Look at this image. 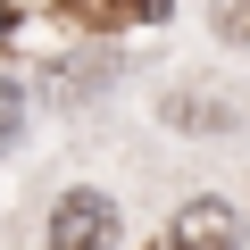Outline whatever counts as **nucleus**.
<instances>
[{
	"label": "nucleus",
	"instance_id": "1",
	"mask_svg": "<svg viewBox=\"0 0 250 250\" xmlns=\"http://www.w3.org/2000/svg\"><path fill=\"white\" fill-rule=\"evenodd\" d=\"M117 233H125V217H117L108 192H59V208H50V250H117Z\"/></svg>",
	"mask_w": 250,
	"mask_h": 250
},
{
	"label": "nucleus",
	"instance_id": "2",
	"mask_svg": "<svg viewBox=\"0 0 250 250\" xmlns=\"http://www.w3.org/2000/svg\"><path fill=\"white\" fill-rule=\"evenodd\" d=\"M167 250H242V217L217 192H200V200H184L167 217Z\"/></svg>",
	"mask_w": 250,
	"mask_h": 250
},
{
	"label": "nucleus",
	"instance_id": "3",
	"mask_svg": "<svg viewBox=\"0 0 250 250\" xmlns=\"http://www.w3.org/2000/svg\"><path fill=\"white\" fill-rule=\"evenodd\" d=\"M67 17H83V25H159L167 17V0H67Z\"/></svg>",
	"mask_w": 250,
	"mask_h": 250
},
{
	"label": "nucleus",
	"instance_id": "4",
	"mask_svg": "<svg viewBox=\"0 0 250 250\" xmlns=\"http://www.w3.org/2000/svg\"><path fill=\"white\" fill-rule=\"evenodd\" d=\"M17 134H25V92L0 83V150H17Z\"/></svg>",
	"mask_w": 250,
	"mask_h": 250
},
{
	"label": "nucleus",
	"instance_id": "5",
	"mask_svg": "<svg viewBox=\"0 0 250 250\" xmlns=\"http://www.w3.org/2000/svg\"><path fill=\"white\" fill-rule=\"evenodd\" d=\"M217 34L225 42H250V0H217Z\"/></svg>",
	"mask_w": 250,
	"mask_h": 250
},
{
	"label": "nucleus",
	"instance_id": "6",
	"mask_svg": "<svg viewBox=\"0 0 250 250\" xmlns=\"http://www.w3.org/2000/svg\"><path fill=\"white\" fill-rule=\"evenodd\" d=\"M9 34H17V9H9V0H0V42H9Z\"/></svg>",
	"mask_w": 250,
	"mask_h": 250
},
{
	"label": "nucleus",
	"instance_id": "7",
	"mask_svg": "<svg viewBox=\"0 0 250 250\" xmlns=\"http://www.w3.org/2000/svg\"><path fill=\"white\" fill-rule=\"evenodd\" d=\"M242 250H250V233H242Z\"/></svg>",
	"mask_w": 250,
	"mask_h": 250
}]
</instances>
